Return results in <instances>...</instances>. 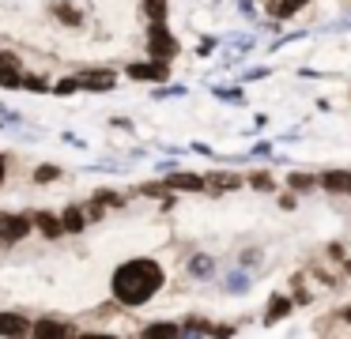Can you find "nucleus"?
<instances>
[{
	"label": "nucleus",
	"mask_w": 351,
	"mask_h": 339,
	"mask_svg": "<svg viewBox=\"0 0 351 339\" xmlns=\"http://www.w3.org/2000/svg\"><path fill=\"white\" fill-rule=\"evenodd\" d=\"M162 268L152 260V256H136V260H125L121 268L114 271V279H110V294H114L117 305H144V301H152L155 294L162 290Z\"/></svg>",
	"instance_id": "nucleus-1"
},
{
	"label": "nucleus",
	"mask_w": 351,
	"mask_h": 339,
	"mask_svg": "<svg viewBox=\"0 0 351 339\" xmlns=\"http://www.w3.org/2000/svg\"><path fill=\"white\" fill-rule=\"evenodd\" d=\"M147 53H152L155 60L178 57V38L167 30V23H152V30H147Z\"/></svg>",
	"instance_id": "nucleus-2"
},
{
	"label": "nucleus",
	"mask_w": 351,
	"mask_h": 339,
	"mask_svg": "<svg viewBox=\"0 0 351 339\" xmlns=\"http://www.w3.org/2000/svg\"><path fill=\"white\" fill-rule=\"evenodd\" d=\"M31 215H0V241L4 245H16V241H23L27 234H31Z\"/></svg>",
	"instance_id": "nucleus-3"
},
{
	"label": "nucleus",
	"mask_w": 351,
	"mask_h": 339,
	"mask_svg": "<svg viewBox=\"0 0 351 339\" xmlns=\"http://www.w3.org/2000/svg\"><path fill=\"white\" fill-rule=\"evenodd\" d=\"M76 79H80V90H114L117 75L110 72V68H87V72H80Z\"/></svg>",
	"instance_id": "nucleus-4"
},
{
	"label": "nucleus",
	"mask_w": 351,
	"mask_h": 339,
	"mask_svg": "<svg viewBox=\"0 0 351 339\" xmlns=\"http://www.w3.org/2000/svg\"><path fill=\"white\" fill-rule=\"evenodd\" d=\"M129 75L132 79H140V83H162L170 75V68H167V60H147V64H129Z\"/></svg>",
	"instance_id": "nucleus-5"
},
{
	"label": "nucleus",
	"mask_w": 351,
	"mask_h": 339,
	"mask_svg": "<svg viewBox=\"0 0 351 339\" xmlns=\"http://www.w3.org/2000/svg\"><path fill=\"white\" fill-rule=\"evenodd\" d=\"M31 226L42 234V238H61V234H64L61 215H57V211H34V215H31Z\"/></svg>",
	"instance_id": "nucleus-6"
},
{
	"label": "nucleus",
	"mask_w": 351,
	"mask_h": 339,
	"mask_svg": "<svg viewBox=\"0 0 351 339\" xmlns=\"http://www.w3.org/2000/svg\"><path fill=\"white\" fill-rule=\"evenodd\" d=\"M31 336H46V339H57V336H76L69 321H34L31 324Z\"/></svg>",
	"instance_id": "nucleus-7"
},
{
	"label": "nucleus",
	"mask_w": 351,
	"mask_h": 339,
	"mask_svg": "<svg viewBox=\"0 0 351 339\" xmlns=\"http://www.w3.org/2000/svg\"><path fill=\"white\" fill-rule=\"evenodd\" d=\"M31 324L19 313H0V336H31Z\"/></svg>",
	"instance_id": "nucleus-8"
},
{
	"label": "nucleus",
	"mask_w": 351,
	"mask_h": 339,
	"mask_svg": "<svg viewBox=\"0 0 351 339\" xmlns=\"http://www.w3.org/2000/svg\"><path fill=\"white\" fill-rule=\"evenodd\" d=\"M61 226H64V234H84L87 211H84V208H64V211H61Z\"/></svg>",
	"instance_id": "nucleus-9"
},
{
	"label": "nucleus",
	"mask_w": 351,
	"mask_h": 339,
	"mask_svg": "<svg viewBox=\"0 0 351 339\" xmlns=\"http://www.w3.org/2000/svg\"><path fill=\"white\" fill-rule=\"evenodd\" d=\"M162 185L167 188H185V192H200V188H204V177H197V173H170Z\"/></svg>",
	"instance_id": "nucleus-10"
},
{
	"label": "nucleus",
	"mask_w": 351,
	"mask_h": 339,
	"mask_svg": "<svg viewBox=\"0 0 351 339\" xmlns=\"http://www.w3.org/2000/svg\"><path fill=\"white\" fill-rule=\"evenodd\" d=\"M19 83H23V72L12 64V57H4V60H0V87H4V90H16Z\"/></svg>",
	"instance_id": "nucleus-11"
},
{
	"label": "nucleus",
	"mask_w": 351,
	"mask_h": 339,
	"mask_svg": "<svg viewBox=\"0 0 351 339\" xmlns=\"http://www.w3.org/2000/svg\"><path fill=\"white\" fill-rule=\"evenodd\" d=\"M310 0H268V15H276V19H287V15H295L298 8H306Z\"/></svg>",
	"instance_id": "nucleus-12"
},
{
	"label": "nucleus",
	"mask_w": 351,
	"mask_h": 339,
	"mask_svg": "<svg viewBox=\"0 0 351 339\" xmlns=\"http://www.w3.org/2000/svg\"><path fill=\"white\" fill-rule=\"evenodd\" d=\"M53 15H57V23H64V27H80V23H84V15H80L76 8L69 4V0H61V4H53Z\"/></svg>",
	"instance_id": "nucleus-13"
},
{
	"label": "nucleus",
	"mask_w": 351,
	"mask_h": 339,
	"mask_svg": "<svg viewBox=\"0 0 351 339\" xmlns=\"http://www.w3.org/2000/svg\"><path fill=\"white\" fill-rule=\"evenodd\" d=\"M242 181L234 177V173H212V177H204V188H212V192H227V188H238Z\"/></svg>",
	"instance_id": "nucleus-14"
},
{
	"label": "nucleus",
	"mask_w": 351,
	"mask_h": 339,
	"mask_svg": "<svg viewBox=\"0 0 351 339\" xmlns=\"http://www.w3.org/2000/svg\"><path fill=\"white\" fill-rule=\"evenodd\" d=\"M321 185H325L328 192H348V188H351V173H325Z\"/></svg>",
	"instance_id": "nucleus-15"
},
{
	"label": "nucleus",
	"mask_w": 351,
	"mask_h": 339,
	"mask_svg": "<svg viewBox=\"0 0 351 339\" xmlns=\"http://www.w3.org/2000/svg\"><path fill=\"white\" fill-rule=\"evenodd\" d=\"M57 177H61V166H38V170H34L31 173V181H34V185H49V181H57Z\"/></svg>",
	"instance_id": "nucleus-16"
},
{
	"label": "nucleus",
	"mask_w": 351,
	"mask_h": 339,
	"mask_svg": "<svg viewBox=\"0 0 351 339\" xmlns=\"http://www.w3.org/2000/svg\"><path fill=\"white\" fill-rule=\"evenodd\" d=\"M144 15L152 23H167V0H144Z\"/></svg>",
	"instance_id": "nucleus-17"
},
{
	"label": "nucleus",
	"mask_w": 351,
	"mask_h": 339,
	"mask_svg": "<svg viewBox=\"0 0 351 339\" xmlns=\"http://www.w3.org/2000/svg\"><path fill=\"white\" fill-rule=\"evenodd\" d=\"M291 309V298H283V294H276L272 301H268V321H280L283 313Z\"/></svg>",
	"instance_id": "nucleus-18"
},
{
	"label": "nucleus",
	"mask_w": 351,
	"mask_h": 339,
	"mask_svg": "<svg viewBox=\"0 0 351 339\" xmlns=\"http://www.w3.org/2000/svg\"><path fill=\"white\" fill-rule=\"evenodd\" d=\"M19 87H23V90H38V95H42V90H53V83H49L46 75H23Z\"/></svg>",
	"instance_id": "nucleus-19"
},
{
	"label": "nucleus",
	"mask_w": 351,
	"mask_h": 339,
	"mask_svg": "<svg viewBox=\"0 0 351 339\" xmlns=\"http://www.w3.org/2000/svg\"><path fill=\"white\" fill-rule=\"evenodd\" d=\"M144 336L147 339H155V336H182V328H178V324H147Z\"/></svg>",
	"instance_id": "nucleus-20"
},
{
	"label": "nucleus",
	"mask_w": 351,
	"mask_h": 339,
	"mask_svg": "<svg viewBox=\"0 0 351 339\" xmlns=\"http://www.w3.org/2000/svg\"><path fill=\"white\" fill-rule=\"evenodd\" d=\"M76 90H80V79H76V75H69V79H57V83H53V95H76Z\"/></svg>",
	"instance_id": "nucleus-21"
},
{
	"label": "nucleus",
	"mask_w": 351,
	"mask_h": 339,
	"mask_svg": "<svg viewBox=\"0 0 351 339\" xmlns=\"http://www.w3.org/2000/svg\"><path fill=\"white\" fill-rule=\"evenodd\" d=\"M193 271H197V275H208V271H212V260H193Z\"/></svg>",
	"instance_id": "nucleus-22"
},
{
	"label": "nucleus",
	"mask_w": 351,
	"mask_h": 339,
	"mask_svg": "<svg viewBox=\"0 0 351 339\" xmlns=\"http://www.w3.org/2000/svg\"><path fill=\"white\" fill-rule=\"evenodd\" d=\"M253 185H257V188H268L272 181H268V173H253Z\"/></svg>",
	"instance_id": "nucleus-23"
},
{
	"label": "nucleus",
	"mask_w": 351,
	"mask_h": 339,
	"mask_svg": "<svg viewBox=\"0 0 351 339\" xmlns=\"http://www.w3.org/2000/svg\"><path fill=\"white\" fill-rule=\"evenodd\" d=\"M8 177V166H4V158H0V181Z\"/></svg>",
	"instance_id": "nucleus-24"
},
{
	"label": "nucleus",
	"mask_w": 351,
	"mask_h": 339,
	"mask_svg": "<svg viewBox=\"0 0 351 339\" xmlns=\"http://www.w3.org/2000/svg\"><path fill=\"white\" fill-rule=\"evenodd\" d=\"M343 316H348V321H351V305H348V309H343Z\"/></svg>",
	"instance_id": "nucleus-25"
},
{
	"label": "nucleus",
	"mask_w": 351,
	"mask_h": 339,
	"mask_svg": "<svg viewBox=\"0 0 351 339\" xmlns=\"http://www.w3.org/2000/svg\"><path fill=\"white\" fill-rule=\"evenodd\" d=\"M4 57H8V53H4V49H0V60H4Z\"/></svg>",
	"instance_id": "nucleus-26"
},
{
	"label": "nucleus",
	"mask_w": 351,
	"mask_h": 339,
	"mask_svg": "<svg viewBox=\"0 0 351 339\" xmlns=\"http://www.w3.org/2000/svg\"><path fill=\"white\" fill-rule=\"evenodd\" d=\"M348 275H351V260H348Z\"/></svg>",
	"instance_id": "nucleus-27"
},
{
	"label": "nucleus",
	"mask_w": 351,
	"mask_h": 339,
	"mask_svg": "<svg viewBox=\"0 0 351 339\" xmlns=\"http://www.w3.org/2000/svg\"><path fill=\"white\" fill-rule=\"evenodd\" d=\"M348 192H351V188H348Z\"/></svg>",
	"instance_id": "nucleus-28"
}]
</instances>
